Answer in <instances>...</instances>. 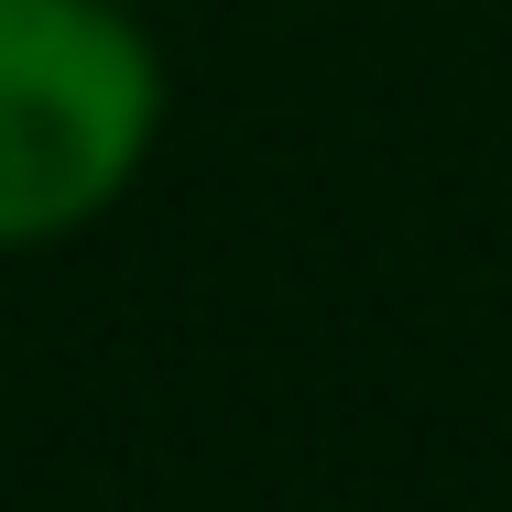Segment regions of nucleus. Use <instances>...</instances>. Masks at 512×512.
Instances as JSON below:
<instances>
[{
	"label": "nucleus",
	"mask_w": 512,
	"mask_h": 512,
	"mask_svg": "<svg viewBox=\"0 0 512 512\" xmlns=\"http://www.w3.org/2000/svg\"><path fill=\"white\" fill-rule=\"evenodd\" d=\"M153 131V55L99 0H0V240H55L120 197Z\"/></svg>",
	"instance_id": "1"
}]
</instances>
